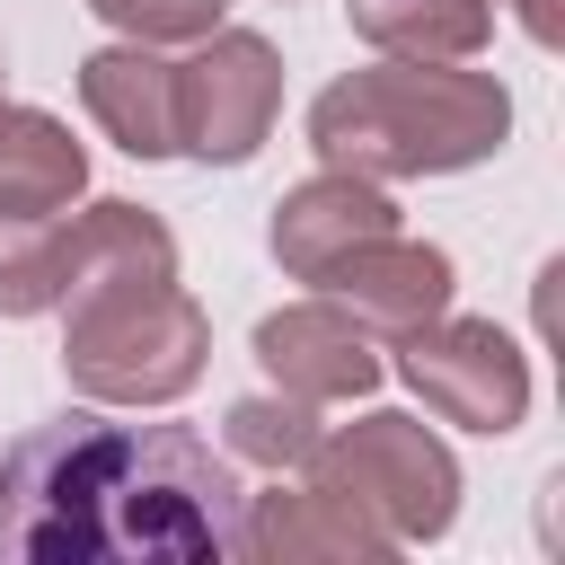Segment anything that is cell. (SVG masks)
I'll list each match as a JSON object with an SVG mask.
<instances>
[{"label":"cell","instance_id":"obj_1","mask_svg":"<svg viewBox=\"0 0 565 565\" xmlns=\"http://www.w3.org/2000/svg\"><path fill=\"white\" fill-rule=\"evenodd\" d=\"M238 512V468L185 424L53 415L0 450V556L26 565H212Z\"/></svg>","mask_w":565,"mask_h":565},{"label":"cell","instance_id":"obj_12","mask_svg":"<svg viewBox=\"0 0 565 565\" xmlns=\"http://www.w3.org/2000/svg\"><path fill=\"white\" fill-rule=\"evenodd\" d=\"M79 194H88V150L71 141V124L44 106H0V212L44 221L71 212Z\"/></svg>","mask_w":565,"mask_h":565},{"label":"cell","instance_id":"obj_5","mask_svg":"<svg viewBox=\"0 0 565 565\" xmlns=\"http://www.w3.org/2000/svg\"><path fill=\"white\" fill-rule=\"evenodd\" d=\"M274 106H282V53L256 26H212L177 62V150L212 168L256 159L274 132Z\"/></svg>","mask_w":565,"mask_h":565},{"label":"cell","instance_id":"obj_4","mask_svg":"<svg viewBox=\"0 0 565 565\" xmlns=\"http://www.w3.org/2000/svg\"><path fill=\"white\" fill-rule=\"evenodd\" d=\"M309 486L362 503L397 547H424L459 521V459L415 424V415H362V424H335L318 433V450L300 459Z\"/></svg>","mask_w":565,"mask_h":565},{"label":"cell","instance_id":"obj_14","mask_svg":"<svg viewBox=\"0 0 565 565\" xmlns=\"http://www.w3.org/2000/svg\"><path fill=\"white\" fill-rule=\"evenodd\" d=\"M318 406L309 397H291V388H256V397H238L230 415H221V441H230V459H247V468H300L309 450H318Z\"/></svg>","mask_w":565,"mask_h":565},{"label":"cell","instance_id":"obj_13","mask_svg":"<svg viewBox=\"0 0 565 565\" xmlns=\"http://www.w3.org/2000/svg\"><path fill=\"white\" fill-rule=\"evenodd\" d=\"M344 18L397 62H477L494 35V0H344Z\"/></svg>","mask_w":565,"mask_h":565},{"label":"cell","instance_id":"obj_3","mask_svg":"<svg viewBox=\"0 0 565 565\" xmlns=\"http://www.w3.org/2000/svg\"><path fill=\"white\" fill-rule=\"evenodd\" d=\"M212 318L177 274H115L62 300V371L97 406H168L203 380Z\"/></svg>","mask_w":565,"mask_h":565},{"label":"cell","instance_id":"obj_18","mask_svg":"<svg viewBox=\"0 0 565 565\" xmlns=\"http://www.w3.org/2000/svg\"><path fill=\"white\" fill-rule=\"evenodd\" d=\"M0 106H9V97H0Z\"/></svg>","mask_w":565,"mask_h":565},{"label":"cell","instance_id":"obj_8","mask_svg":"<svg viewBox=\"0 0 565 565\" xmlns=\"http://www.w3.org/2000/svg\"><path fill=\"white\" fill-rule=\"evenodd\" d=\"M318 282H327V300H335V309H353V318H362L371 335H388V344L450 309V256H441V247H424V238H397V230H380V238L344 247Z\"/></svg>","mask_w":565,"mask_h":565},{"label":"cell","instance_id":"obj_16","mask_svg":"<svg viewBox=\"0 0 565 565\" xmlns=\"http://www.w3.org/2000/svg\"><path fill=\"white\" fill-rule=\"evenodd\" d=\"M124 44H194V35H212L221 26V9L230 0H88Z\"/></svg>","mask_w":565,"mask_h":565},{"label":"cell","instance_id":"obj_15","mask_svg":"<svg viewBox=\"0 0 565 565\" xmlns=\"http://www.w3.org/2000/svg\"><path fill=\"white\" fill-rule=\"evenodd\" d=\"M62 300V212H0V318H44Z\"/></svg>","mask_w":565,"mask_h":565},{"label":"cell","instance_id":"obj_7","mask_svg":"<svg viewBox=\"0 0 565 565\" xmlns=\"http://www.w3.org/2000/svg\"><path fill=\"white\" fill-rule=\"evenodd\" d=\"M256 362H265L274 388H291V397H309V406L371 397L380 371H388L380 344H371V327H362L353 309H335V300H291V309L256 318Z\"/></svg>","mask_w":565,"mask_h":565},{"label":"cell","instance_id":"obj_11","mask_svg":"<svg viewBox=\"0 0 565 565\" xmlns=\"http://www.w3.org/2000/svg\"><path fill=\"white\" fill-rule=\"evenodd\" d=\"M79 106L124 159H177V62L159 44H106L79 62Z\"/></svg>","mask_w":565,"mask_h":565},{"label":"cell","instance_id":"obj_17","mask_svg":"<svg viewBox=\"0 0 565 565\" xmlns=\"http://www.w3.org/2000/svg\"><path fill=\"white\" fill-rule=\"evenodd\" d=\"M512 9H521V26H530L539 44H556V0H512Z\"/></svg>","mask_w":565,"mask_h":565},{"label":"cell","instance_id":"obj_9","mask_svg":"<svg viewBox=\"0 0 565 565\" xmlns=\"http://www.w3.org/2000/svg\"><path fill=\"white\" fill-rule=\"evenodd\" d=\"M238 556H265V565H318V556H335V565H380V556H397V539H388L362 503H344V494H327V486H291V494H247V512H238Z\"/></svg>","mask_w":565,"mask_h":565},{"label":"cell","instance_id":"obj_10","mask_svg":"<svg viewBox=\"0 0 565 565\" xmlns=\"http://www.w3.org/2000/svg\"><path fill=\"white\" fill-rule=\"evenodd\" d=\"M380 230H397V203H388V185H371V177H353V168H318V177H300L282 203H274V256H282V274H300V282H318L344 247H362V238H380Z\"/></svg>","mask_w":565,"mask_h":565},{"label":"cell","instance_id":"obj_2","mask_svg":"<svg viewBox=\"0 0 565 565\" xmlns=\"http://www.w3.org/2000/svg\"><path fill=\"white\" fill-rule=\"evenodd\" d=\"M512 132V97L494 71L468 62H397L380 53L371 71H344L309 106V150L327 168H353L371 185L397 177H450L494 159Z\"/></svg>","mask_w":565,"mask_h":565},{"label":"cell","instance_id":"obj_6","mask_svg":"<svg viewBox=\"0 0 565 565\" xmlns=\"http://www.w3.org/2000/svg\"><path fill=\"white\" fill-rule=\"evenodd\" d=\"M397 371L459 433H512L530 415V362L494 318H424L415 335H397Z\"/></svg>","mask_w":565,"mask_h":565}]
</instances>
